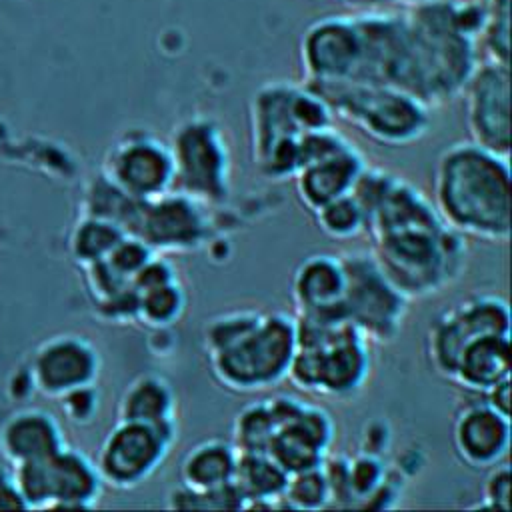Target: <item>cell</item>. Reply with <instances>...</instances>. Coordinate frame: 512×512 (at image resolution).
<instances>
[{"instance_id": "cell-1", "label": "cell", "mask_w": 512, "mask_h": 512, "mask_svg": "<svg viewBox=\"0 0 512 512\" xmlns=\"http://www.w3.org/2000/svg\"><path fill=\"white\" fill-rule=\"evenodd\" d=\"M364 230L374 262L406 300L438 294L464 270L462 234L448 228L434 204L398 176L368 212Z\"/></svg>"}, {"instance_id": "cell-2", "label": "cell", "mask_w": 512, "mask_h": 512, "mask_svg": "<svg viewBox=\"0 0 512 512\" xmlns=\"http://www.w3.org/2000/svg\"><path fill=\"white\" fill-rule=\"evenodd\" d=\"M432 200L442 222L454 232L492 244L510 240L508 158L472 140L444 148L434 166Z\"/></svg>"}, {"instance_id": "cell-3", "label": "cell", "mask_w": 512, "mask_h": 512, "mask_svg": "<svg viewBox=\"0 0 512 512\" xmlns=\"http://www.w3.org/2000/svg\"><path fill=\"white\" fill-rule=\"evenodd\" d=\"M204 352L214 378L234 392L266 390L286 378L296 348L294 318L232 310L206 320Z\"/></svg>"}, {"instance_id": "cell-4", "label": "cell", "mask_w": 512, "mask_h": 512, "mask_svg": "<svg viewBox=\"0 0 512 512\" xmlns=\"http://www.w3.org/2000/svg\"><path fill=\"white\" fill-rule=\"evenodd\" d=\"M296 348L286 378L322 396H352L368 378V340L342 314H296Z\"/></svg>"}, {"instance_id": "cell-5", "label": "cell", "mask_w": 512, "mask_h": 512, "mask_svg": "<svg viewBox=\"0 0 512 512\" xmlns=\"http://www.w3.org/2000/svg\"><path fill=\"white\" fill-rule=\"evenodd\" d=\"M328 106L304 84H264L252 98V162L266 178H292L298 170V144L304 134L332 126Z\"/></svg>"}, {"instance_id": "cell-6", "label": "cell", "mask_w": 512, "mask_h": 512, "mask_svg": "<svg viewBox=\"0 0 512 512\" xmlns=\"http://www.w3.org/2000/svg\"><path fill=\"white\" fill-rule=\"evenodd\" d=\"M330 110L364 136L386 146H406L428 128V108L410 94L374 82H304Z\"/></svg>"}, {"instance_id": "cell-7", "label": "cell", "mask_w": 512, "mask_h": 512, "mask_svg": "<svg viewBox=\"0 0 512 512\" xmlns=\"http://www.w3.org/2000/svg\"><path fill=\"white\" fill-rule=\"evenodd\" d=\"M172 160V192L202 206L222 204L230 192V152L220 126L208 116L182 118L166 142Z\"/></svg>"}, {"instance_id": "cell-8", "label": "cell", "mask_w": 512, "mask_h": 512, "mask_svg": "<svg viewBox=\"0 0 512 512\" xmlns=\"http://www.w3.org/2000/svg\"><path fill=\"white\" fill-rule=\"evenodd\" d=\"M24 508L84 510L100 496V474L82 452L62 446L40 460L10 466Z\"/></svg>"}, {"instance_id": "cell-9", "label": "cell", "mask_w": 512, "mask_h": 512, "mask_svg": "<svg viewBox=\"0 0 512 512\" xmlns=\"http://www.w3.org/2000/svg\"><path fill=\"white\" fill-rule=\"evenodd\" d=\"M344 270V316L368 342H390L406 316V298L390 284L370 250L338 256Z\"/></svg>"}, {"instance_id": "cell-10", "label": "cell", "mask_w": 512, "mask_h": 512, "mask_svg": "<svg viewBox=\"0 0 512 512\" xmlns=\"http://www.w3.org/2000/svg\"><path fill=\"white\" fill-rule=\"evenodd\" d=\"M274 430L266 454L286 472L316 468L324 462L334 436L330 416L294 396L266 398Z\"/></svg>"}, {"instance_id": "cell-11", "label": "cell", "mask_w": 512, "mask_h": 512, "mask_svg": "<svg viewBox=\"0 0 512 512\" xmlns=\"http://www.w3.org/2000/svg\"><path fill=\"white\" fill-rule=\"evenodd\" d=\"M510 334L508 302L494 294H474L432 320L426 332V354L436 374H452L460 350L482 334Z\"/></svg>"}, {"instance_id": "cell-12", "label": "cell", "mask_w": 512, "mask_h": 512, "mask_svg": "<svg viewBox=\"0 0 512 512\" xmlns=\"http://www.w3.org/2000/svg\"><path fill=\"white\" fill-rule=\"evenodd\" d=\"M176 432L144 422L116 420L100 444L96 470L102 484L114 488H134L142 484L166 458Z\"/></svg>"}, {"instance_id": "cell-13", "label": "cell", "mask_w": 512, "mask_h": 512, "mask_svg": "<svg viewBox=\"0 0 512 512\" xmlns=\"http://www.w3.org/2000/svg\"><path fill=\"white\" fill-rule=\"evenodd\" d=\"M100 174L136 200L156 198L172 188L168 146L146 130H126L108 146Z\"/></svg>"}, {"instance_id": "cell-14", "label": "cell", "mask_w": 512, "mask_h": 512, "mask_svg": "<svg viewBox=\"0 0 512 512\" xmlns=\"http://www.w3.org/2000/svg\"><path fill=\"white\" fill-rule=\"evenodd\" d=\"M462 94L470 140L510 158V66L488 60L478 62Z\"/></svg>"}, {"instance_id": "cell-15", "label": "cell", "mask_w": 512, "mask_h": 512, "mask_svg": "<svg viewBox=\"0 0 512 512\" xmlns=\"http://www.w3.org/2000/svg\"><path fill=\"white\" fill-rule=\"evenodd\" d=\"M206 234L208 218L202 204L172 190L142 200L128 230V236L142 240L152 252L192 250Z\"/></svg>"}, {"instance_id": "cell-16", "label": "cell", "mask_w": 512, "mask_h": 512, "mask_svg": "<svg viewBox=\"0 0 512 512\" xmlns=\"http://www.w3.org/2000/svg\"><path fill=\"white\" fill-rule=\"evenodd\" d=\"M34 390L48 398L94 384L100 372V356L94 344L80 334H56L46 338L28 362Z\"/></svg>"}, {"instance_id": "cell-17", "label": "cell", "mask_w": 512, "mask_h": 512, "mask_svg": "<svg viewBox=\"0 0 512 512\" xmlns=\"http://www.w3.org/2000/svg\"><path fill=\"white\" fill-rule=\"evenodd\" d=\"M358 60V32L352 16H326L310 24L300 42L304 82L346 80Z\"/></svg>"}, {"instance_id": "cell-18", "label": "cell", "mask_w": 512, "mask_h": 512, "mask_svg": "<svg viewBox=\"0 0 512 512\" xmlns=\"http://www.w3.org/2000/svg\"><path fill=\"white\" fill-rule=\"evenodd\" d=\"M452 446L470 468L488 470L510 450V416L496 412L484 400L462 406L452 422Z\"/></svg>"}, {"instance_id": "cell-19", "label": "cell", "mask_w": 512, "mask_h": 512, "mask_svg": "<svg viewBox=\"0 0 512 512\" xmlns=\"http://www.w3.org/2000/svg\"><path fill=\"white\" fill-rule=\"evenodd\" d=\"M364 166L360 152L350 142L306 162L292 176L300 204L314 212L322 204L348 194Z\"/></svg>"}, {"instance_id": "cell-20", "label": "cell", "mask_w": 512, "mask_h": 512, "mask_svg": "<svg viewBox=\"0 0 512 512\" xmlns=\"http://www.w3.org/2000/svg\"><path fill=\"white\" fill-rule=\"evenodd\" d=\"M62 446L66 444L60 424L42 408H20L0 426V454L10 466L40 460Z\"/></svg>"}, {"instance_id": "cell-21", "label": "cell", "mask_w": 512, "mask_h": 512, "mask_svg": "<svg viewBox=\"0 0 512 512\" xmlns=\"http://www.w3.org/2000/svg\"><path fill=\"white\" fill-rule=\"evenodd\" d=\"M296 314H342L344 270L338 256L312 254L294 270L290 282Z\"/></svg>"}, {"instance_id": "cell-22", "label": "cell", "mask_w": 512, "mask_h": 512, "mask_svg": "<svg viewBox=\"0 0 512 512\" xmlns=\"http://www.w3.org/2000/svg\"><path fill=\"white\" fill-rule=\"evenodd\" d=\"M510 334L492 332L470 340L458 354L450 382L476 394H486L510 378Z\"/></svg>"}, {"instance_id": "cell-23", "label": "cell", "mask_w": 512, "mask_h": 512, "mask_svg": "<svg viewBox=\"0 0 512 512\" xmlns=\"http://www.w3.org/2000/svg\"><path fill=\"white\" fill-rule=\"evenodd\" d=\"M174 390L156 374H140L126 384L118 398V420L144 422L162 430L176 432Z\"/></svg>"}, {"instance_id": "cell-24", "label": "cell", "mask_w": 512, "mask_h": 512, "mask_svg": "<svg viewBox=\"0 0 512 512\" xmlns=\"http://www.w3.org/2000/svg\"><path fill=\"white\" fill-rule=\"evenodd\" d=\"M234 468L236 448L232 442H224L220 438L202 440L192 446L180 462V486L194 492L212 490L232 482Z\"/></svg>"}, {"instance_id": "cell-25", "label": "cell", "mask_w": 512, "mask_h": 512, "mask_svg": "<svg viewBox=\"0 0 512 512\" xmlns=\"http://www.w3.org/2000/svg\"><path fill=\"white\" fill-rule=\"evenodd\" d=\"M286 472L266 452H236L232 482L244 498V508H274L286 484Z\"/></svg>"}, {"instance_id": "cell-26", "label": "cell", "mask_w": 512, "mask_h": 512, "mask_svg": "<svg viewBox=\"0 0 512 512\" xmlns=\"http://www.w3.org/2000/svg\"><path fill=\"white\" fill-rule=\"evenodd\" d=\"M124 236L126 232L120 226L96 216L82 214L70 232V256L80 266L94 264L106 258Z\"/></svg>"}, {"instance_id": "cell-27", "label": "cell", "mask_w": 512, "mask_h": 512, "mask_svg": "<svg viewBox=\"0 0 512 512\" xmlns=\"http://www.w3.org/2000/svg\"><path fill=\"white\" fill-rule=\"evenodd\" d=\"M186 296L178 280H170L138 292L136 320L150 328H164L174 324L184 312Z\"/></svg>"}, {"instance_id": "cell-28", "label": "cell", "mask_w": 512, "mask_h": 512, "mask_svg": "<svg viewBox=\"0 0 512 512\" xmlns=\"http://www.w3.org/2000/svg\"><path fill=\"white\" fill-rule=\"evenodd\" d=\"M274 422L266 398L244 406L232 424V446L236 452H266Z\"/></svg>"}, {"instance_id": "cell-29", "label": "cell", "mask_w": 512, "mask_h": 512, "mask_svg": "<svg viewBox=\"0 0 512 512\" xmlns=\"http://www.w3.org/2000/svg\"><path fill=\"white\" fill-rule=\"evenodd\" d=\"M278 502H284L286 508L294 510L324 508L330 502V488L322 464L316 468L290 472L286 476V484Z\"/></svg>"}, {"instance_id": "cell-30", "label": "cell", "mask_w": 512, "mask_h": 512, "mask_svg": "<svg viewBox=\"0 0 512 512\" xmlns=\"http://www.w3.org/2000/svg\"><path fill=\"white\" fill-rule=\"evenodd\" d=\"M316 218L318 228L336 240H348L358 236L364 226V214L360 210V206L356 204V200L350 194L338 196L326 204H322L318 210L312 212Z\"/></svg>"}, {"instance_id": "cell-31", "label": "cell", "mask_w": 512, "mask_h": 512, "mask_svg": "<svg viewBox=\"0 0 512 512\" xmlns=\"http://www.w3.org/2000/svg\"><path fill=\"white\" fill-rule=\"evenodd\" d=\"M166 504L172 510H246L244 498L236 490L234 482L204 492L178 486L168 494Z\"/></svg>"}, {"instance_id": "cell-32", "label": "cell", "mask_w": 512, "mask_h": 512, "mask_svg": "<svg viewBox=\"0 0 512 512\" xmlns=\"http://www.w3.org/2000/svg\"><path fill=\"white\" fill-rule=\"evenodd\" d=\"M482 46L488 62L510 66V4L508 0H492L480 30Z\"/></svg>"}, {"instance_id": "cell-33", "label": "cell", "mask_w": 512, "mask_h": 512, "mask_svg": "<svg viewBox=\"0 0 512 512\" xmlns=\"http://www.w3.org/2000/svg\"><path fill=\"white\" fill-rule=\"evenodd\" d=\"M488 476L482 486L480 494V506L486 510H496V512H508L510 510V464L508 462H498L492 468H488Z\"/></svg>"}, {"instance_id": "cell-34", "label": "cell", "mask_w": 512, "mask_h": 512, "mask_svg": "<svg viewBox=\"0 0 512 512\" xmlns=\"http://www.w3.org/2000/svg\"><path fill=\"white\" fill-rule=\"evenodd\" d=\"M64 416L74 424H88L92 422L98 410V392L94 384L74 388L58 398Z\"/></svg>"}, {"instance_id": "cell-35", "label": "cell", "mask_w": 512, "mask_h": 512, "mask_svg": "<svg viewBox=\"0 0 512 512\" xmlns=\"http://www.w3.org/2000/svg\"><path fill=\"white\" fill-rule=\"evenodd\" d=\"M0 510H26L16 490L10 468H0Z\"/></svg>"}, {"instance_id": "cell-36", "label": "cell", "mask_w": 512, "mask_h": 512, "mask_svg": "<svg viewBox=\"0 0 512 512\" xmlns=\"http://www.w3.org/2000/svg\"><path fill=\"white\" fill-rule=\"evenodd\" d=\"M484 396V402L490 404L496 412L504 414V416H510V378L496 384L494 388H490Z\"/></svg>"}, {"instance_id": "cell-37", "label": "cell", "mask_w": 512, "mask_h": 512, "mask_svg": "<svg viewBox=\"0 0 512 512\" xmlns=\"http://www.w3.org/2000/svg\"><path fill=\"white\" fill-rule=\"evenodd\" d=\"M402 4H408V6H416V4H424V2H430V0H398Z\"/></svg>"}]
</instances>
